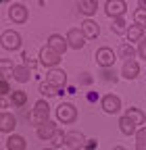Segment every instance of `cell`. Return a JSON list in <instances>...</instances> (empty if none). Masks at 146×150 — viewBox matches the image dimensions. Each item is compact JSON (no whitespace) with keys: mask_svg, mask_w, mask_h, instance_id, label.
<instances>
[{"mask_svg":"<svg viewBox=\"0 0 146 150\" xmlns=\"http://www.w3.org/2000/svg\"><path fill=\"white\" fill-rule=\"evenodd\" d=\"M0 44H2L4 50H21L23 46V38L19 31H15V29H4L2 33H0Z\"/></svg>","mask_w":146,"mask_h":150,"instance_id":"obj_1","label":"cell"},{"mask_svg":"<svg viewBox=\"0 0 146 150\" xmlns=\"http://www.w3.org/2000/svg\"><path fill=\"white\" fill-rule=\"evenodd\" d=\"M57 119H59V123H63V125L75 123V121H77V108L73 106L71 102H61L59 108H57Z\"/></svg>","mask_w":146,"mask_h":150,"instance_id":"obj_2","label":"cell"},{"mask_svg":"<svg viewBox=\"0 0 146 150\" xmlns=\"http://www.w3.org/2000/svg\"><path fill=\"white\" fill-rule=\"evenodd\" d=\"M9 19L15 25H23V23H27V19H29V8L23 2H13L9 6Z\"/></svg>","mask_w":146,"mask_h":150,"instance_id":"obj_3","label":"cell"},{"mask_svg":"<svg viewBox=\"0 0 146 150\" xmlns=\"http://www.w3.org/2000/svg\"><path fill=\"white\" fill-rule=\"evenodd\" d=\"M94 56H96L98 67H102V69H111V67L115 65V61H117L115 50H113V48H108V46H100V48L96 50Z\"/></svg>","mask_w":146,"mask_h":150,"instance_id":"obj_4","label":"cell"},{"mask_svg":"<svg viewBox=\"0 0 146 150\" xmlns=\"http://www.w3.org/2000/svg\"><path fill=\"white\" fill-rule=\"evenodd\" d=\"M61 61H63L61 54H57L48 44L40 48V63H42L44 67H48V69H59V63H61Z\"/></svg>","mask_w":146,"mask_h":150,"instance_id":"obj_5","label":"cell"},{"mask_svg":"<svg viewBox=\"0 0 146 150\" xmlns=\"http://www.w3.org/2000/svg\"><path fill=\"white\" fill-rule=\"evenodd\" d=\"M100 108L106 112V115H117L121 110V98L115 96V94H104L100 98Z\"/></svg>","mask_w":146,"mask_h":150,"instance_id":"obj_6","label":"cell"},{"mask_svg":"<svg viewBox=\"0 0 146 150\" xmlns=\"http://www.w3.org/2000/svg\"><path fill=\"white\" fill-rule=\"evenodd\" d=\"M125 11H127V4L123 2V0H106V2H104V13L111 17V19L123 17Z\"/></svg>","mask_w":146,"mask_h":150,"instance_id":"obj_7","label":"cell"},{"mask_svg":"<svg viewBox=\"0 0 146 150\" xmlns=\"http://www.w3.org/2000/svg\"><path fill=\"white\" fill-rule=\"evenodd\" d=\"M67 44H69V48H73V50H82V48L86 46V35H84V31L77 29V27H71V29L67 31Z\"/></svg>","mask_w":146,"mask_h":150,"instance_id":"obj_8","label":"cell"},{"mask_svg":"<svg viewBox=\"0 0 146 150\" xmlns=\"http://www.w3.org/2000/svg\"><path fill=\"white\" fill-rule=\"evenodd\" d=\"M46 81H48L50 86H54L57 90H61V88L67 86V73H65L63 69H48Z\"/></svg>","mask_w":146,"mask_h":150,"instance_id":"obj_9","label":"cell"},{"mask_svg":"<svg viewBox=\"0 0 146 150\" xmlns=\"http://www.w3.org/2000/svg\"><path fill=\"white\" fill-rule=\"evenodd\" d=\"M86 142H88V140L84 138L82 131H69V134H67V140H65V146L71 148V150H84Z\"/></svg>","mask_w":146,"mask_h":150,"instance_id":"obj_10","label":"cell"},{"mask_svg":"<svg viewBox=\"0 0 146 150\" xmlns=\"http://www.w3.org/2000/svg\"><path fill=\"white\" fill-rule=\"evenodd\" d=\"M82 31L86 35V40H96V38L100 35V25L94 21V19H86V21L82 23Z\"/></svg>","mask_w":146,"mask_h":150,"instance_id":"obj_11","label":"cell"},{"mask_svg":"<svg viewBox=\"0 0 146 150\" xmlns=\"http://www.w3.org/2000/svg\"><path fill=\"white\" fill-rule=\"evenodd\" d=\"M48 46L57 52V54H65V50L69 48V44H67V38H63V35H59V33H52L50 38H48Z\"/></svg>","mask_w":146,"mask_h":150,"instance_id":"obj_12","label":"cell"},{"mask_svg":"<svg viewBox=\"0 0 146 150\" xmlns=\"http://www.w3.org/2000/svg\"><path fill=\"white\" fill-rule=\"evenodd\" d=\"M15 127H17V117L13 112L4 110L2 115H0V131H2V134H13Z\"/></svg>","mask_w":146,"mask_h":150,"instance_id":"obj_13","label":"cell"},{"mask_svg":"<svg viewBox=\"0 0 146 150\" xmlns=\"http://www.w3.org/2000/svg\"><path fill=\"white\" fill-rule=\"evenodd\" d=\"M138 75H140V65H138L136 59L123 63V67H121V77H125V79H136Z\"/></svg>","mask_w":146,"mask_h":150,"instance_id":"obj_14","label":"cell"},{"mask_svg":"<svg viewBox=\"0 0 146 150\" xmlns=\"http://www.w3.org/2000/svg\"><path fill=\"white\" fill-rule=\"evenodd\" d=\"M57 129H59V127H57V123L48 121V123H44L42 127L35 129V134H38V138H40V140H48V142H50V140H52V136L57 134Z\"/></svg>","mask_w":146,"mask_h":150,"instance_id":"obj_15","label":"cell"},{"mask_svg":"<svg viewBox=\"0 0 146 150\" xmlns=\"http://www.w3.org/2000/svg\"><path fill=\"white\" fill-rule=\"evenodd\" d=\"M119 131L123 136H136V131H138V125L130 119V117H119Z\"/></svg>","mask_w":146,"mask_h":150,"instance_id":"obj_16","label":"cell"},{"mask_svg":"<svg viewBox=\"0 0 146 150\" xmlns=\"http://www.w3.org/2000/svg\"><path fill=\"white\" fill-rule=\"evenodd\" d=\"M25 148H27V142H25L23 136L11 134V136L6 138V150H25Z\"/></svg>","mask_w":146,"mask_h":150,"instance_id":"obj_17","label":"cell"},{"mask_svg":"<svg viewBox=\"0 0 146 150\" xmlns=\"http://www.w3.org/2000/svg\"><path fill=\"white\" fill-rule=\"evenodd\" d=\"M77 8H79L82 15L92 17L98 11V0H82V2H77Z\"/></svg>","mask_w":146,"mask_h":150,"instance_id":"obj_18","label":"cell"},{"mask_svg":"<svg viewBox=\"0 0 146 150\" xmlns=\"http://www.w3.org/2000/svg\"><path fill=\"white\" fill-rule=\"evenodd\" d=\"M136 52H138V50H134V46H132L130 42H123V44L119 46V50H117V56H119V59H123V63H127V61H134Z\"/></svg>","mask_w":146,"mask_h":150,"instance_id":"obj_19","label":"cell"},{"mask_svg":"<svg viewBox=\"0 0 146 150\" xmlns=\"http://www.w3.org/2000/svg\"><path fill=\"white\" fill-rule=\"evenodd\" d=\"M13 77H15V81H19V83H27V81L31 79V71H29V67H25V65H17Z\"/></svg>","mask_w":146,"mask_h":150,"instance_id":"obj_20","label":"cell"},{"mask_svg":"<svg viewBox=\"0 0 146 150\" xmlns=\"http://www.w3.org/2000/svg\"><path fill=\"white\" fill-rule=\"evenodd\" d=\"M125 38H127V42H142V38H144V27H140V25H130L127 27V33H125Z\"/></svg>","mask_w":146,"mask_h":150,"instance_id":"obj_21","label":"cell"},{"mask_svg":"<svg viewBox=\"0 0 146 150\" xmlns=\"http://www.w3.org/2000/svg\"><path fill=\"white\" fill-rule=\"evenodd\" d=\"M125 117H130L136 125H144L146 123V115H144V110L142 108H136V106H130L125 110Z\"/></svg>","mask_w":146,"mask_h":150,"instance_id":"obj_22","label":"cell"},{"mask_svg":"<svg viewBox=\"0 0 146 150\" xmlns=\"http://www.w3.org/2000/svg\"><path fill=\"white\" fill-rule=\"evenodd\" d=\"M11 104H13L15 108L25 106V104H27V94H25L23 90H15V92L11 94Z\"/></svg>","mask_w":146,"mask_h":150,"instance_id":"obj_23","label":"cell"},{"mask_svg":"<svg viewBox=\"0 0 146 150\" xmlns=\"http://www.w3.org/2000/svg\"><path fill=\"white\" fill-rule=\"evenodd\" d=\"M27 119H29V123H31L35 129L42 127L44 123H48V121H50V119H48V115H44V112H35V110H31V112H29V117H27Z\"/></svg>","mask_w":146,"mask_h":150,"instance_id":"obj_24","label":"cell"},{"mask_svg":"<svg viewBox=\"0 0 146 150\" xmlns=\"http://www.w3.org/2000/svg\"><path fill=\"white\" fill-rule=\"evenodd\" d=\"M111 29H113V33H115V35H125V33H127V23H125V19H123V17L113 19Z\"/></svg>","mask_w":146,"mask_h":150,"instance_id":"obj_25","label":"cell"},{"mask_svg":"<svg viewBox=\"0 0 146 150\" xmlns=\"http://www.w3.org/2000/svg\"><path fill=\"white\" fill-rule=\"evenodd\" d=\"M15 67H17V65H13L9 59H2V61H0V69H2V79H9V77H13V73H15Z\"/></svg>","mask_w":146,"mask_h":150,"instance_id":"obj_26","label":"cell"},{"mask_svg":"<svg viewBox=\"0 0 146 150\" xmlns=\"http://www.w3.org/2000/svg\"><path fill=\"white\" fill-rule=\"evenodd\" d=\"M65 140H67V134L63 129H57V134L52 136L50 144H52V148H59V146H65Z\"/></svg>","mask_w":146,"mask_h":150,"instance_id":"obj_27","label":"cell"},{"mask_svg":"<svg viewBox=\"0 0 146 150\" xmlns=\"http://www.w3.org/2000/svg\"><path fill=\"white\" fill-rule=\"evenodd\" d=\"M38 90H40V94H42V96H48V98H50V96H57V94H59V90L54 88V86H50L48 81L40 83V88H38Z\"/></svg>","mask_w":146,"mask_h":150,"instance_id":"obj_28","label":"cell"},{"mask_svg":"<svg viewBox=\"0 0 146 150\" xmlns=\"http://www.w3.org/2000/svg\"><path fill=\"white\" fill-rule=\"evenodd\" d=\"M134 25L146 27V8H138V11L134 13Z\"/></svg>","mask_w":146,"mask_h":150,"instance_id":"obj_29","label":"cell"},{"mask_svg":"<svg viewBox=\"0 0 146 150\" xmlns=\"http://www.w3.org/2000/svg\"><path fill=\"white\" fill-rule=\"evenodd\" d=\"M33 110L35 112H44V115H48V112H50V104H48V100H38V102H35L33 104Z\"/></svg>","mask_w":146,"mask_h":150,"instance_id":"obj_30","label":"cell"},{"mask_svg":"<svg viewBox=\"0 0 146 150\" xmlns=\"http://www.w3.org/2000/svg\"><path fill=\"white\" fill-rule=\"evenodd\" d=\"M6 94H13V90H11V86H9V81L6 79H0V96H6Z\"/></svg>","mask_w":146,"mask_h":150,"instance_id":"obj_31","label":"cell"},{"mask_svg":"<svg viewBox=\"0 0 146 150\" xmlns=\"http://www.w3.org/2000/svg\"><path fill=\"white\" fill-rule=\"evenodd\" d=\"M138 56H140V59H144V61H146V35L142 38V42L138 44Z\"/></svg>","mask_w":146,"mask_h":150,"instance_id":"obj_32","label":"cell"},{"mask_svg":"<svg viewBox=\"0 0 146 150\" xmlns=\"http://www.w3.org/2000/svg\"><path fill=\"white\" fill-rule=\"evenodd\" d=\"M146 140V127H140L136 131V142H144Z\"/></svg>","mask_w":146,"mask_h":150,"instance_id":"obj_33","label":"cell"},{"mask_svg":"<svg viewBox=\"0 0 146 150\" xmlns=\"http://www.w3.org/2000/svg\"><path fill=\"white\" fill-rule=\"evenodd\" d=\"M82 75H84V77H79V81H82V83H90V81H92L90 73H82Z\"/></svg>","mask_w":146,"mask_h":150,"instance_id":"obj_34","label":"cell"},{"mask_svg":"<svg viewBox=\"0 0 146 150\" xmlns=\"http://www.w3.org/2000/svg\"><path fill=\"white\" fill-rule=\"evenodd\" d=\"M136 150H146V140L144 142H136Z\"/></svg>","mask_w":146,"mask_h":150,"instance_id":"obj_35","label":"cell"},{"mask_svg":"<svg viewBox=\"0 0 146 150\" xmlns=\"http://www.w3.org/2000/svg\"><path fill=\"white\" fill-rule=\"evenodd\" d=\"M94 146H96V140H88L84 148H94Z\"/></svg>","mask_w":146,"mask_h":150,"instance_id":"obj_36","label":"cell"},{"mask_svg":"<svg viewBox=\"0 0 146 150\" xmlns=\"http://www.w3.org/2000/svg\"><path fill=\"white\" fill-rule=\"evenodd\" d=\"M113 150H125L123 146H113Z\"/></svg>","mask_w":146,"mask_h":150,"instance_id":"obj_37","label":"cell"},{"mask_svg":"<svg viewBox=\"0 0 146 150\" xmlns=\"http://www.w3.org/2000/svg\"><path fill=\"white\" fill-rule=\"evenodd\" d=\"M140 6H142V8H146V0H142V2H140Z\"/></svg>","mask_w":146,"mask_h":150,"instance_id":"obj_38","label":"cell"},{"mask_svg":"<svg viewBox=\"0 0 146 150\" xmlns=\"http://www.w3.org/2000/svg\"><path fill=\"white\" fill-rule=\"evenodd\" d=\"M42 150H59V148H52V146H50V148H42Z\"/></svg>","mask_w":146,"mask_h":150,"instance_id":"obj_39","label":"cell"}]
</instances>
